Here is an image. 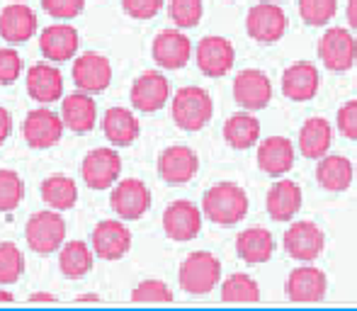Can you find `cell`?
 Returning <instances> with one entry per match:
<instances>
[{"label":"cell","instance_id":"cell-1","mask_svg":"<svg viewBox=\"0 0 357 311\" xmlns=\"http://www.w3.org/2000/svg\"><path fill=\"white\" fill-rule=\"evenodd\" d=\"M202 214L219 227H234L248 214V195L236 183H216L204 195Z\"/></svg>","mask_w":357,"mask_h":311},{"label":"cell","instance_id":"cell-2","mask_svg":"<svg viewBox=\"0 0 357 311\" xmlns=\"http://www.w3.org/2000/svg\"><path fill=\"white\" fill-rule=\"evenodd\" d=\"M214 114V103L209 93L197 85L180 88L173 98V122L183 132H199L209 124Z\"/></svg>","mask_w":357,"mask_h":311},{"label":"cell","instance_id":"cell-3","mask_svg":"<svg viewBox=\"0 0 357 311\" xmlns=\"http://www.w3.org/2000/svg\"><path fill=\"white\" fill-rule=\"evenodd\" d=\"M24 238L34 253L52 255L66 241V222L56 209H44V212L29 217L27 227H24Z\"/></svg>","mask_w":357,"mask_h":311},{"label":"cell","instance_id":"cell-4","mask_svg":"<svg viewBox=\"0 0 357 311\" xmlns=\"http://www.w3.org/2000/svg\"><path fill=\"white\" fill-rule=\"evenodd\" d=\"M221 263L219 258L207 250H195L180 263V287L190 294H207L219 285Z\"/></svg>","mask_w":357,"mask_h":311},{"label":"cell","instance_id":"cell-5","mask_svg":"<svg viewBox=\"0 0 357 311\" xmlns=\"http://www.w3.org/2000/svg\"><path fill=\"white\" fill-rule=\"evenodd\" d=\"M109 207L119 219H127V222L142 219L151 207V192L146 183L137 178L117 180L112 185V195H109Z\"/></svg>","mask_w":357,"mask_h":311},{"label":"cell","instance_id":"cell-6","mask_svg":"<svg viewBox=\"0 0 357 311\" xmlns=\"http://www.w3.org/2000/svg\"><path fill=\"white\" fill-rule=\"evenodd\" d=\"M80 175L90 190H109L122 175V158L114 149H93L83 158Z\"/></svg>","mask_w":357,"mask_h":311},{"label":"cell","instance_id":"cell-7","mask_svg":"<svg viewBox=\"0 0 357 311\" xmlns=\"http://www.w3.org/2000/svg\"><path fill=\"white\" fill-rule=\"evenodd\" d=\"M319 59L328 71H348L357 61V39L348 29L331 27L319 42Z\"/></svg>","mask_w":357,"mask_h":311},{"label":"cell","instance_id":"cell-8","mask_svg":"<svg viewBox=\"0 0 357 311\" xmlns=\"http://www.w3.org/2000/svg\"><path fill=\"white\" fill-rule=\"evenodd\" d=\"M63 129L66 127L61 122V114L47 107H37L24 117L22 137L32 149H52L61 142Z\"/></svg>","mask_w":357,"mask_h":311},{"label":"cell","instance_id":"cell-9","mask_svg":"<svg viewBox=\"0 0 357 311\" xmlns=\"http://www.w3.org/2000/svg\"><path fill=\"white\" fill-rule=\"evenodd\" d=\"M287 15L278 3H258L250 8L245 17V29L255 42L273 44L284 37L287 32Z\"/></svg>","mask_w":357,"mask_h":311},{"label":"cell","instance_id":"cell-10","mask_svg":"<svg viewBox=\"0 0 357 311\" xmlns=\"http://www.w3.org/2000/svg\"><path fill=\"white\" fill-rule=\"evenodd\" d=\"M73 83L83 93H102L112 80V63L107 56L98 52H85L73 56Z\"/></svg>","mask_w":357,"mask_h":311},{"label":"cell","instance_id":"cell-11","mask_svg":"<svg viewBox=\"0 0 357 311\" xmlns=\"http://www.w3.org/2000/svg\"><path fill=\"white\" fill-rule=\"evenodd\" d=\"M93 253L102 260H119L132 248V232L119 219H105L93 229Z\"/></svg>","mask_w":357,"mask_h":311},{"label":"cell","instance_id":"cell-12","mask_svg":"<svg viewBox=\"0 0 357 311\" xmlns=\"http://www.w3.org/2000/svg\"><path fill=\"white\" fill-rule=\"evenodd\" d=\"M234 98L248 112L265 109L273 100V83L258 68H245L234 80Z\"/></svg>","mask_w":357,"mask_h":311},{"label":"cell","instance_id":"cell-13","mask_svg":"<svg viewBox=\"0 0 357 311\" xmlns=\"http://www.w3.org/2000/svg\"><path fill=\"white\" fill-rule=\"evenodd\" d=\"M202 229V209L188 199H175L163 212V232L173 241H192Z\"/></svg>","mask_w":357,"mask_h":311},{"label":"cell","instance_id":"cell-14","mask_svg":"<svg viewBox=\"0 0 357 311\" xmlns=\"http://www.w3.org/2000/svg\"><path fill=\"white\" fill-rule=\"evenodd\" d=\"M151 54H153V61L160 68L178 71L192 56V44H190L188 34H183L180 29H163V32L155 34Z\"/></svg>","mask_w":357,"mask_h":311},{"label":"cell","instance_id":"cell-15","mask_svg":"<svg viewBox=\"0 0 357 311\" xmlns=\"http://www.w3.org/2000/svg\"><path fill=\"white\" fill-rule=\"evenodd\" d=\"M80 37L78 29L73 24L59 22L49 24L42 34H39V49H42V56L52 63H63L68 59H73L78 54Z\"/></svg>","mask_w":357,"mask_h":311},{"label":"cell","instance_id":"cell-16","mask_svg":"<svg viewBox=\"0 0 357 311\" xmlns=\"http://www.w3.org/2000/svg\"><path fill=\"white\" fill-rule=\"evenodd\" d=\"M132 105L139 112H158L170 98V83L163 73L146 71L132 83Z\"/></svg>","mask_w":357,"mask_h":311},{"label":"cell","instance_id":"cell-17","mask_svg":"<svg viewBox=\"0 0 357 311\" xmlns=\"http://www.w3.org/2000/svg\"><path fill=\"white\" fill-rule=\"evenodd\" d=\"M324 245L326 236L314 222H296L284 234V250L301 263H311L319 258L324 253Z\"/></svg>","mask_w":357,"mask_h":311},{"label":"cell","instance_id":"cell-18","mask_svg":"<svg viewBox=\"0 0 357 311\" xmlns=\"http://www.w3.org/2000/svg\"><path fill=\"white\" fill-rule=\"evenodd\" d=\"M236 49L224 37H204L197 44V66L204 76L221 78L234 68Z\"/></svg>","mask_w":357,"mask_h":311},{"label":"cell","instance_id":"cell-19","mask_svg":"<svg viewBox=\"0 0 357 311\" xmlns=\"http://www.w3.org/2000/svg\"><path fill=\"white\" fill-rule=\"evenodd\" d=\"M199 158L190 146H168L158 156V173L165 183L185 185L197 175Z\"/></svg>","mask_w":357,"mask_h":311},{"label":"cell","instance_id":"cell-20","mask_svg":"<svg viewBox=\"0 0 357 311\" xmlns=\"http://www.w3.org/2000/svg\"><path fill=\"white\" fill-rule=\"evenodd\" d=\"M37 34V13L24 3L5 5L0 10V37L10 44H22Z\"/></svg>","mask_w":357,"mask_h":311},{"label":"cell","instance_id":"cell-21","mask_svg":"<svg viewBox=\"0 0 357 311\" xmlns=\"http://www.w3.org/2000/svg\"><path fill=\"white\" fill-rule=\"evenodd\" d=\"M61 122L75 134H88L98 124V105L90 98V93H71L63 98L61 105Z\"/></svg>","mask_w":357,"mask_h":311},{"label":"cell","instance_id":"cell-22","mask_svg":"<svg viewBox=\"0 0 357 311\" xmlns=\"http://www.w3.org/2000/svg\"><path fill=\"white\" fill-rule=\"evenodd\" d=\"M326 289H328V280H326L324 270L314 268V265L294 268L287 280V292H289L291 302H319L326 297Z\"/></svg>","mask_w":357,"mask_h":311},{"label":"cell","instance_id":"cell-23","mask_svg":"<svg viewBox=\"0 0 357 311\" xmlns=\"http://www.w3.org/2000/svg\"><path fill=\"white\" fill-rule=\"evenodd\" d=\"M27 93H29V98L42 105L61 100V93H63L61 71H59L52 61L34 63L27 71Z\"/></svg>","mask_w":357,"mask_h":311},{"label":"cell","instance_id":"cell-24","mask_svg":"<svg viewBox=\"0 0 357 311\" xmlns=\"http://www.w3.org/2000/svg\"><path fill=\"white\" fill-rule=\"evenodd\" d=\"M319 68L311 61H296L291 63L282 76V93L284 98L294 100V103H306L319 93Z\"/></svg>","mask_w":357,"mask_h":311},{"label":"cell","instance_id":"cell-25","mask_svg":"<svg viewBox=\"0 0 357 311\" xmlns=\"http://www.w3.org/2000/svg\"><path fill=\"white\" fill-rule=\"evenodd\" d=\"M102 132L112 146L124 149V146H132V144L137 142L142 127H139V119L132 109L109 107L102 117Z\"/></svg>","mask_w":357,"mask_h":311},{"label":"cell","instance_id":"cell-26","mask_svg":"<svg viewBox=\"0 0 357 311\" xmlns=\"http://www.w3.org/2000/svg\"><path fill=\"white\" fill-rule=\"evenodd\" d=\"M294 165V146L284 137H270L258 146V168L268 175H284Z\"/></svg>","mask_w":357,"mask_h":311},{"label":"cell","instance_id":"cell-27","mask_svg":"<svg viewBox=\"0 0 357 311\" xmlns=\"http://www.w3.org/2000/svg\"><path fill=\"white\" fill-rule=\"evenodd\" d=\"M236 253H238L241 260H245V263H250V265L268 263L275 253L273 234L263 227L245 229V232H241L238 238H236Z\"/></svg>","mask_w":357,"mask_h":311},{"label":"cell","instance_id":"cell-28","mask_svg":"<svg viewBox=\"0 0 357 311\" xmlns=\"http://www.w3.org/2000/svg\"><path fill=\"white\" fill-rule=\"evenodd\" d=\"M301 209V188L294 180H278L268 192V212L275 222H289Z\"/></svg>","mask_w":357,"mask_h":311},{"label":"cell","instance_id":"cell-29","mask_svg":"<svg viewBox=\"0 0 357 311\" xmlns=\"http://www.w3.org/2000/svg\"><path fill=\"white\" fill-rule=\"evenodd\" d=\"M353 163L345 156H321L316 165V180L324 190L343 192L353 183Z\"/></svg>","mask_w":357,"mask_h":311},{"label":"cell","instance_id":"cell-30","mask_svg":"<svg viewBox=\"0 0 357 311\" xmlns=\"http://www.w3.org/2000/svg\"><path fill=\"white\" fill-rule=\"evenodd\" d=\"M224 139L231 149L236 151H245V149L255 146L260 142V122L258 117L245 109V112H236L224 124Z\"/></svg>","mask_w":357,"mask_h":311},{"label":"cell","instance_id":"cell-31","mask_svg":"<svg viewBox=\"0 0 357 311\" xmlns=\"http://www.w3.org/2000/svg\"><path fill=\"white\" fill-rule=\"evenodd\" d=\"M333 144V129L324 117H314L299 129V149L306 158H321Z\"/></svg>","mask_w":357,"mask_h":311},{"label":"cell","instance_id":"cell-32","mask_svg":"<svg viewBox=\"0 0 357 311\" xmlns=\"http://www.w3.org/2000/svg\"><path fill=\"white\" fill-rule=\"evenodd\" d=\"M61 253H59V268L68 280H80L93 270V248L83 241H68L61 243Z\"/></svg>","mask_w":357,"mask_h":311},{"label":"cell","instance_id":"cell-33","mask_svg":"<svg viewBox=\"0 0 357 311\" xmlns=\"http://www.w3.org/2000/svg\"><path fill=\"white\" fill-rule=\"evenodd\" d=\"M42 197L52 209L66 212V209H73L75 202H78V185L68 175H49L42 183Z\"/></svg>","mask_w":357,"mask_h":311},{"label":"cell","instance_id":"cell-34","mask_svg":"<svg viewBox=\"0 0 357 311\" xmlns=\"http://www.w3.org/2000/svg\"><path fill=\"white\" fill-rule=\"evenodd\" d=\"M221 299L224 302H258L260 287L250 275H231L221 285Z\"/></svg>","mask_w":357,"mask_h":311},{"label":"cell","instance_id":"cell-35","mask_svg":"<svg viewBox=\"0 0 357 311\" xmlns=\"http://www.w3.org/2000/svg\"><path fill=\"white\" fill-rule=\"evenodd\" d=\"M24 197V183L15 170L0 168V212L8 214L22 204Z\"/></svg>","mask_w":357,"mask_h":311},{"label":"cell","instance_id":"cell-36","mask_svg":"<svg viewBox=\"0 0 357 311\" xmlns=\"http://www.w3.org/2000/svg\"><path fill=\"white\" fill-rule=\"evenodd\" d=\"M24 273V255L13 241L0 243V285H15Z\"/></svg>","mask_w":357,"mask_h":311},{"label":"cell","instance_id":"cell-37","mask_svg":"<svg viewBox=\"0 0 357 311\" xmlns=\"http://www.w3.org/2000/svg\"><path fill=\"white\" fill-rule=\"evenodd\" d=\"M335 13H338V0H299V15L311 27L331 22Z\"/></svg>","mask_w":357,"mask_h":311},{"label":"cell","instance_id":"cell-38","mask_svg":"<svg viewBox=\"0 0 357 311\" xmlns=\"http://www.w3.org/2000/svg\"><path fill=\"white\" fill-rule=\"evenodd\" d=\"M202 13H204L202 0H170V20L180 29L197 27L199 20H202Z\"/></svg>","mask_w":357,"mask_h":311},{"label":"cell","instance_id":"cell-39","mask_svg":"<svg viewBox=\"0 0 357 311\" xmlns=\"http://www.w3.org/2000/svg\"><path fill=\"white\" fill-rule=\"evenodd\" d=\"M132 299L146 304H168L173 302V289L163 280H144L132 289Z\"/></svg>","mask_w":357,"mask_h":311},{"label":"cell","instance_id":"cell-40","mask_svg":"<svg viewBox=\"0 0 357 311\" xmlns=\"http://www.w3.org/2000/svg\"><path fill=\"white\" fill-rule=\"evenodd\" d=\"M22 76V56L13 47L0 49V85H13Z\"/></svg>","mask_w":357,"mask_h":311},{"label":"cell","instance_id":"cell-41","mask_svg":"<svg viewBox=\"0 0 357 311\" xmlns=\"http://www.w3.org/2000/svg\"><path fill=\"white\" fill-rule=\"evenodd\" d=\"M42 8L54 20H73L85 10V0H42Z\"/></svg>","mask_w":357,"mask_h":311},{"label":"cell","instance_id":"cell-42","mask_svg":"<svg viewBox=\"0 0 357 311\" xmlns=\"http://www.w3.org/2000/svg\"><path fill=\"white\" fill-rule=\"evenodd\" d=\"M122 8L134 20H151L163 10V0H122Z\"/></svg>","mask_w":357,"mask_h":311},{"label":"cell","instance_id":"cell-43","mask_svg":"<svg viewBox=\"0 0 357 311\" xmlns=\"http://www.w3.org/2000/svg\"><path fill=\"white\" fill-rule=\"evenodd\" d=\"M338 129L343 137L357 139V100H350L338 109Z\"/></svg>","mask_w":357,"mask_h":311},{"label":"cell","instance_id":"cell-44","mask_svg":"<svg viewBox=\"0 0 357 311\" xmlns=\"http://www.w3.org/2000/svg\"><path fill=\"white\" fill-rule=\"evenodd\" d=\"M10 134H13V117H10L8 109L0 107V146L8 142Z\"/></svg>","mask_w":357,"mask_h":311},{"label":"cell","instance_id":"cell-45","mask_svg":"<svg viewBox=\"0 0 357 311\" xmlns=\"http://www.w3.org/2000/svg\"><path fill=\"white\" fill-rule=\"evenodd\" d=\"M29 302H32V304H56L59 299L52 297V294H47V292H37V294H32V297H29Z\"/></svg>","mask_w":357,"mask_h":311},{"label":"cell","instance_id":"cell-46","mask_svg":"<svg viewBox=\"0 0 357 311\" xmlns=\"http://www.w3.org/2000/svg\"><path fill=\"white\" fill-rule=\"evenodd\" d=\"M348 22L357 32V0H348Z\"/></svg>","mask_w":357,"mask_h":311},{"label":"cell","instance_id":"cell-47","mask_svg":"<svg viewBox=\"0 0 357 311\" xmlns=\"http://www.w3.org/2000/svg\"><path fill=\"white\" fill-rule=\"evenodd\" d=\"M75 304H102V299H100L98 294H80V297L75 299Z\"/></svg>","mask_w":357,"mask_h":311},{"label":"cell","instance_id":"cell-48","mask_svg":"<svg viewBox=\"0 0 357 311\" xmlns=\"http://www.w3.org/2000/svg\"><path fill=\"white\" fill-rule=\"evenodd\" d=\"M13 302H15L13 294L5 292V289H0V304H13Z\"/></svg>","mask_w":357,"mask_h":311}]
</instances>
